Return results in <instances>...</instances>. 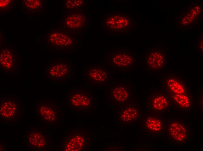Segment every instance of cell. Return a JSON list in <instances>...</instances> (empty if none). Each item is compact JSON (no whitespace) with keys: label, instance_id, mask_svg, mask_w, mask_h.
<instances>
[{"label":"cell","instance_id":"1","mask_svg":"<svg viewBox=\"0 0 203 151\" xmlns=\"http://www.w3.org/2000/svg\"><path fill=\"white\" fill-rule=\"evenodd\" d=\"M103 23L106 30L117 34L126 33L134 27L133 18L125 12L110 13L103 20Z\"/></svg>","mask_w":203,"mask_h":151},{"label":"cell","instance_id":"2","mask_svg":"<svg viewBox=\"0 0 203 151\" xmlns=\"http://www.w3.org/2000/svg\"><path fill=\"white\" fill-rule=\"evenodd\" d=\"M46 43L54 49L68 50L74 47L76 40L73 33L63 29H52L46 35Z\"/></svg>","mask_w":203,"mask_h":151},{"label":"cell","instance_id":"3","mask_svg":"<svg viewBox=\"0 0 203 151\" xmlns=\"http://www.w3.org/2000/svg\"><path fill=\"white\" fill-rule=\"evenodd\" d=\"M90 145V139L86 132L76 130L66 134L62 142L63 151H81L88 150Z\"/></svg>","mask_w":203,"mask_h":151},{"label":"cell","instance_id":"4","mask_svg":"<svg viewBox=\"0 0 203 151\" xmlns=\"http://www.w3.org/2000/svg\"><path fill=\"white\" fill-rule=\"evenodd\" d=\"M68 103L72 109L79 110H89L92 107L94 100L92 96L84 90H76L70 94Z\"/></svg>","mask_w":203,"mask_h":151},{"label":"cell","instance_id":"5","mask_svg":"<svg viewBox=\"0 0 203 151\" xmlns=\"http://www.w3.org/2000/svg\"><path fill=\"white\" fill-rule=\"evenodd\" d=\"M48 80H63L70 75L71 66L65 61H53L47 64L45 68Z\"/></svg>","mask_w":203,"mask_h":151},{"label":"cell","instance_id":"6","mask_svg":"<svg viewBox=\"0 0 203 151\" xmlns=\"http://www.w3.org/2000/svg\"><path fill=\"white\" fill-rule=\"evenodd\" d=\"M110 63L113 69L129 70L135 65V59L130 51L116 50L111 55Z\"/></svg>","mask_w":203,"mask_h":151},{"label":"cell","instance_id":"7","mask_svg":"<svg viewBox=\"0 0 203 151\" xmlns=\"http://www.w3.org/2000/svg\"><path fill=\"white\" fill-rule=\"evenodd\" d=\"M48 139L45 133L35 128L28 130L25 146L31 150H43L47 148Z\"/></svg>","mask_w":203,"mask_h":151},{"label":"cell","instance_id":"8","mask_svg":"<svg viewBox=\"0 0 203 151\" xmlns=\"http://www.w3.org/2000/svg\"><path fill=\"white\" fill-rule=\"evenodd\" d=\"M146 65L151 71H161L167 64V56L164 51L160 48H152L146 57Z\"/></svg>","mask_w":203,"mask_h":151},{"label":"cell","instance_id":"9","mask_svg":"<svg viewBox=\"0 0 203 151\" xmlns=\"http://www.w3.org/2000/svg\"><path fill=\"white\" fill-rule=\"evenodd\" d=\"M109 93L111 101L120 107L131 100L132 89L128 85L116 83L110 89Z\"/></svg>","mask_w":203,"mask_h":151},{"label":"cell","instance_id":"10","mask_svg":"<svg viewBox=\"0 0 203 151\" xmlns=\"http://www.w3.org/2000/svg\"><path fill=\"white\" fill-rule=\"evenodd\" d=\"M36 113L43 121L49 124H56L60 118L59 109L52 103H41L38 104Z\"/></svg>","mask_w":203,"mask_h":151},{"label":"cell","instance_id":"11","mask_svg":"<svg viewBox=\"0 0 203 151\" xmlns=\"http://www.w3.org/2000/svg\"><path fill=\"white\" fill-rule=\"evenodd\" d=\"M20 114V107L17 100L13 98L4 99L0 103V120L6 122L14 121Z\"/></svg>","mask_w":203,"mask_h":151},{"label":"cell","instance_id":"12","mask_svg":"<svg viewBox=\"0 0 203 151\" xmlns=\"http://www.w3.org/2000/svg\"><path fill=\"white\" fill-rule=\"evenodd\" d=\"M163 84L168 94H188V88L186 82L182 78L176 74L165 76L163 80Z\"/></svg>","mask_w":203,"mask_h":151},{"label":"cell","instance_id":"13","mask_svg":"<svg viewBox=\"0 0 203 151\" xmlns=\"http://www.w3.org/2000/svg\"><path fill=\"white\" fill-rule=\"evenodd\" d=\"M169 106L168 94L153 91L147 99L148 109L149 112H161L167 110Z\"/></svg>","mask_w":203,"mask_h":151},{"label":"cell","instance_id":"14","mask_svg":"<svg viewBox=\"0 0 203 151\" xmlns=\"http://www.w3.org/2000/svg\"><path fill=\"white\" fill-rule=\"evenodd\" d=\"M87 15L82 11H70L65 17L64 20L65 27L69 29L80 31L86 26L88 23Z\"/></svg>","mask_w":203,"mask_h":151},{"label":"cell","instance_id":"15","mask_svg":"<svg viewBox=\"0 0 203 151\" xmlns=\"http://www.w3.org/2000/svg\"><path fill=\"white\" fill-rule=\"evenodd\" d=\"M18 57L15 51L9 47L2 48L0 53V69L12 72L18 69Z\"/></svg>","mask_w":203,"mask_h":151},{"label":"cell","instance_id":"16","mask_svg":"<svg viewBox=\"0 0 203 151\" xmlns=\"http://www.w3.org/2000/svg\"><path fill=\"white\" fill-rule=\"evenodd\" d=\"M141 115L138 104L132 103L120 107L118 112V119L121 123L128 124L139 120Z\"/></svg>","mask_w":203,"mask_h":151},{"label":"cell","instance_id":"17","mask_svg":"<svg viewBox=\"0 0 203 151\" xmlns=\"http://www.w3.org/2000/svg\"><path fill=\"white\" fill-rule=\"evenodd\" d=\"M86 73L87 80L91 85H103L107 83L109 80L108 72L101 66H91L88 69Z\"/></svg>","mask_w":203,"mask_h":151},{"label":"cell","instance_id":"18","mask_svg":"<svg viewBox=\"0 0 203 151\" xmlns=\"http://www.w3.org/2000/svg\"><path fill=\"white\" fill-rule=\"evenodd\" d=\"M143 128L145 131L151 135L161 134L164 128V121L156 115L146 114L143 116Z\"/></svg>","mask_w":203,"mask_h":151},{"label":"cell","instance_id":"19","mask_svg":"<svg viewBox=\"0 0 203 151\" xmlns=\"http://www.w3.org/2000/svg\"><path fill=\"white\" fill-rule=\"evenodd\" d=\"M168 134L169 137L177 143H183L188 138V129L185 124L174 121L169 125Z\"/></svg>","mask_w":203,"mask_h":151},{"label":"cell","instance_id":"20","mask_svg":"<svg viewBox=\"0 0 203 151\" xmlns=\"http://www.w3.org/2000/svg\"><path fill=\"white\" fill-rule=\"evenodd\" d=\"M44 1L42 0H23L22 5L23 9L31 15L41 13L44 8Z\"/></svg>","mask_w":203,"mask_h":151},{"label":"cell","instance_id":"21","mask_svg":"<svg viewBox=\"0 0 203 151\" xmlns=\"http://www.w3.org/2000/svg\"><path fill=\"white\" fill-rule=\"evenodd\" d=\"M168 95L173 104L179 108L185 109L191 106V99L188 94H168Z\"/></svg>","mask_w":203,"mask_h":151},{"label":"cell","instance_id":"22","mask_svg":"<svg viewBox=\"0 0 203 151\" xmlns=\"http://www.w3.org/2000/svg\"><path fill=\"white\" fill-rule=\"evenodd\" d=\"M15 0H0V13L5 14L10 12L15 7Z\"/></svg>","mask_w":203,"mask_h":151},{"label":"cell","instance_id":"23","mask_svg":"<svg viewBox=\"0 0 203 151\" xmlns=\"http://www.w3.org/2000/svg\"><path fill=\"white\" fill-rule=\"evenodd\" d=\"M65 6L69 10H78L84 6L85 1L83 0H66L65 1Z\"/></svg>","mask_w":203,"mask_h":151},{"label":"cell","instance_id":"24","mask_svg":"<svg viewBox=\"0 0 203 151\" xmlns=\"http://www.w3.org/2000/svg\"><path fill=\"white\" fill-rule=\"evenodd\" d=\"M201 42L198 43V48L200 51H203V40H201Z\"/></svg>","mask_w":203,"mask_h":151}]
</instances>
